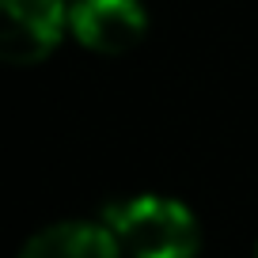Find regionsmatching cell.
<instances>
[{"instance_id":"obj_4","label":"cell","mask_w":258,"mask_h":258,"mask_svg":"<svg viewBox=\"0 0 258 258\" xmlns=\"http://www.w3.org/2000/svg\"><path fill=\"white\" fill-rule=\"evenodd\" d=\"M16 258H125L103 220H57L19 247Z\"/></svg>"},{"instance_id":"obj_2","label":"cell","mask_w":258,"mask_h":258,"mask_svg":"<svg viewBox=\"0 0 258 258\" xmlns=\"http://www.w3.org/2000/svg\"><path fill=\"white\" fill-rule=\"evenodd\" d=\"M64 27V0H0V57L8 64L46 61L57 49Z\"/></svg>"},{"instance_id":"obj_1","label":"cell","mask_w":258,"mask_h":258,"mask_svg":"<svg viewBox=\"0 0 258 258\" xmlns=\"http://www.w3.org/2000/svg\"><path fill=\"white\" fill-rule=\"evenodd\" d=\"M103 224L125 258H198L202 224L190 205L167 194H137L106 205Z\"/></svg>"},{"instance_id":"obj_3","label":"cell","mask_w":258,"mask_h":258,"mask_svg":"<svg viewBox=\"0 0 258 258\" xmlns=\"http://www.w3.org/2000/svg\"><path fill=\"white\" fill-rule=\"evenodd\" d=\"M69 31L91 53L121 57L141 46L148 31V12L141 0H76L69 8Z\"/></svg>"},{"instance_id":"obj_5","label":"cell","mask_w":258,"mask_h":258,"mask_svg":"<svg viewBox=\"0 0 258 258\" xmlns=\"http://www.w3.org/2000/svg\"><path fill=\"white\" fill-rule=\"evenodd\" d=\"M254 258H258V243H254Z\"/></svg>"}]
</instances>
